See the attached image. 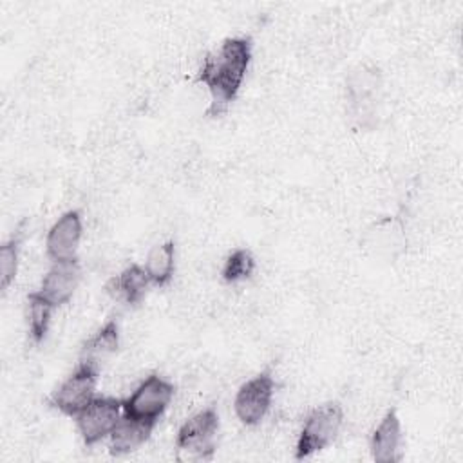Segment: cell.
I'll return each instance as SVG.
<instances>
[{
	"label": "cell",
	"instance_id": "10",
	"mask_svg": "<svg viewBox=\"0 0 463 463\" xmlns=\"http://www.w3.org/2000/svg\"><path fill=\"white\" fill-rule=\"evenodd\" d=\"M402 421L394 409L387 411L371 434V456L378 463H392L402 458Z\"/></svg>",
	"mask_w": 463,
	"mask_h": 463
},
{
	"label": "cell",
	"instance_id": "15",
	"mask_svg": "<svg viewBox=\"0 0 463 463\" xmlns=\"http://www.w3.org/2000/svg\"><path fill=\"white\" fill-rule=\"evenodd\" d=\"M54 309L56 307L38 289L27 295V326H29V336L33 338L34 344H40L45 340Z\"/></svg>",
	"mask_w": 463,
	"mask_h": 463
},
{
	"label": "cell",
	"instance_id": "11",
	"mask_svg": "<svg viewBox=\"0 0 463 463\" xmlns=\"http://www.w3.org/2000/svg\"><path fill=\"white\" fill-rule=\"evenodd\" d=\"M148 284L152 282L145 268L139 264H130L107 282V293L114 300H121L128 306H137L145 298Z\"/></svg>",
	"mask_w": 463,
	"mask_h": 463
},
{
	"label": "cell",
	"instance_id": "3",
	"mask_svg": "<svg viewBox=\"0 0 463 463\" xmlns=\"http://www.w3.org/2000/svg\"><path fill=\"white\" fill-rule=\"evenodd\" d=\"M174 394V383L152 373L139 382V385L125 400H121V409L125 416L156 427L170 407Z\"/></svg>",
	"mask_w": 463,
	"mask_h": 463
},
{
	"label": "cell",
	"instance_id": "6",
	"mask_svg": "<svg viewBox=\"0 0 463 463\" xmlns=\"http://www.w3.org/2000/svg\"><path fill=\"white\" fill-rule=\"evenodd\" d=\"M275 394V380L269 371L246 380L235 392L233 411L239 421L246 427L259 425L268 414Z\"/></svg>",
	"mask_w": 463,
	"mask_h": 463
},
{
	"label": "cell",
	"instance_id": "7",
	"mask_svg": "<svg viewBox=\"0 0 463 463\" xmlns=\"http://www.w3.org/2000/svg\"><path fill=\"white\" fill-rule=\"evenodd\" d=\"M121 400L114 396H96L89 405H85L74 416L83 443L92 447L103 438L110 436L112 429L121 418Z\"/></svg>",
	"mask_w": 463,
	"mask_h": 463
},
{
	"label": "cell",
	"instance_id": "14",
	"mask_svg": "<svg viewBox=\"0 0 463 463\" xmlns=\"http://www.w3.org/2000/svg\"><path fill=\"white\" fill-rule=\"evenodd\" d=\"M119 347V326L116 320L105 322L81 347V360L99 364L103 358L114 354Z\"/></svg>",
	"mask_w": 463,
	"mask_h": 463
},
{
	"label": "cell",
	"instance_id": "17",
	"mask_svg": "<svg viewBox=\"0 0 463 463\" xmlns=\"http://www.w3.org/2000/svg\"><path fill=\"white\" fill-rule=\"evenodd\" d=\"M255 266L257 262L253 253L248 248H237L224 259L221 277L226 284H239L253 275Z\"/></svg>",
	"mask_w": 463,
	"mask_h": 463
},
{
	"label": "cell",
	"instance_id": "9",
	"mask_svg": "<svg viewBox=\"0 0 463 463\" xmlns=\"http://www.w3.org/2000/svg\"><path fill=\"white\" fill-rule=\"evenodd\" d=\"M81 280V264L78 257L69 260H54L45 271L38 291L54 306L67 304L76 293Z\"/></svg>",
	"mask_w": 463,
	"mask_h": 463
},
{
	"label": "cell",
	"instance_id": "12",
	"mask_svg": "<svg viewBox=\"0 0 463 463\" xmlns=\"http://www.w3.org/2000/svg\"><path fill=\"white\" fill-rule=\"evenodd\" d=\"M154 427L148 423H143L139 420H134L130 416L121 414L119 421L110 432V454L112 456H125L134 450H137L141 445L146 443L150 438Z\"/></svg>",
	"mask_w": 463,
	"mask_h": 463
},
{
	"label": "cell",
	"instance_id": "13",
	"mask_svg": "<svg viewBox=\"0 0 463 463\" xmlns=\"http://www.w3.org/2000/svg\"><path fill=\"white\" fill-rule=\"evenodd\" d=\"M145 271L152 284L166 286L174 279L175 271V244L174 241H165L154 244L145 259Z\"/></svg>",
	"mask_w": 463,
	"mask_h": 463
},
{
	"label": "cell",
	"instance_id": "2",
	"mask_svg": "<svg viewBox=\"0 0 463 463\" xmlns=\"http://www.w3.org/2000/svg\"><path fill=\"white\" fill-rule=\"evenodd\" d=\"M344 423V409L338 402L317 405L304 420L295 443V459H306L327 449L338 436Z\"/></svg>",
	"mask_w": 463,
	"mask_h": 463
},
{
	"label": "cell",
	"instance_id": "5",
	"mask_svg": "<svg viewBox=\"0 0 463 463\" xmlns=\"http://www.w3.org/2000/svg\"><path fill=\"white\" fill-rule=\"evenodd\" d=\"M219 412L215 407L203 409L183 421L175 434V449L195 459H210L215 452Z\"/></svg>",
	"mask_w": 463,
	"mask_h": 463
},
{
	"label": "cell",
	"instance_id": "8",
	"mask_svg": "<svg viewBox=\"0 0 463 463\" xmlns=\"http://www.w3.org/2000/svg\"><path fill=\"white\" fill-rule=\"evenodd\" d=\"M83 235V221L78 210H67L61 213L47 232L45 253L54 260H69L76 257L80 241Z\"/></svg>",
	"mask_w": 463,
	"mask_h": 463
},
{
	"label": "cell",
	"instance_id": "16",
	"mask_svg": "<svg viewBox=\"0 0 463 463\" xmlns=\"http://www.w3.org/2000/svg\"><path fill=\"white\" fill-rule=\"evenodd\" d=\"M380 87V76L374 69H365L360 67L358 71H354L347 81V90L351 96V103L358 109V110H365L373 99V96L376 94Z\"/></svg>",
	"mask_w": 463,
	"mask_h": 463
},
{
	"label": "cell",
	"instance_id": "18",
	"mask_svg": "<svg viewBox=\"0 0 463 463\" xmlns=\"http://www.w3.org/2000/svg\"><path fill=\"white\" fill-rule=\"evenodd\" d=\"M18 239H9L0 248V286L4 291L14 282V277L18 273Z\"/></svg>",
	"mask_w": 463,
	"mask_h": 463
},
{
	"label": "cell",
	"instance_id": "4",
	"mask_svg": "<svg viewBox=\"0 0 463 463\" xmlns=\"http://www.w3.org/2000/svg\"><path fill=\"white\" fill-rule=\"evenodd\" d=\"M99 378V364L80 360L78 367L61 382L52 392L51 403L61 414L74 418L85 405L96 398V385Z\"/></svg>",
	"mask_w": 463,
	"mask_h": 463
},
{
	"label": "cell",
	"instance_id": "1",
	"mask_svg": "<svg viewBox=\"0 0 463 463\" xmlns=\"http://www.w3.org/2000/svg\"><path fill=\"white\" fill-rule=\"evenodd\" d=\"M253 58V43L248 36H232L204 56L197 72L212 98L208 114L221 116L235 101Z\"/></svg>",
	"mask_w": 463,
	"mask_h": 463
}]
</instances>
